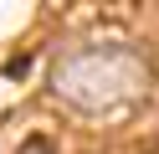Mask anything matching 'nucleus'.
Segmentation results:
<instances>
[{"mask_svg":"<svg viewBox=\"0 0 159 154\" xmlns=\"http://www.w3.org/2000/svg\"><path fill=\"white\" fill-rule=\"evenodd\" d=\"M154 72L134 46H82L67 51L52 72V87L77 113H123L149 92Z\"/></svg>","mask_w":159,"mask_h":154,"instance_id":"obj_1","label":"nucleus"},{"mask_svg":"<svg viewBox=\"0 0 159 154\" xmlns=\"http://www.w3.org/2000/svg\"><path fill=\"white\" fill-rule=\"evenodd\" d=\"M26 154H52V144H26Z\"/></svg>","mask_w":159,"mask_h":154,"instance_id":"obj_2","label":"nucleus"}]
</instances>
